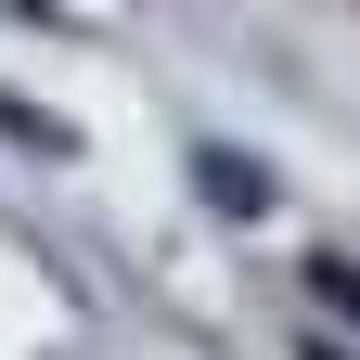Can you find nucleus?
I'll return each instance as SVG.
<instances>
[{
    "label": "nucleus",
    "mask_w": 360,
    "mask_h": 360,
    "mask_svg": "<svg viewBox=\"0 0 360 360\" xmlns=\"http://www.w3.org/2000/svg\"><path fill=\"white\" fill-rule=\"evenodd\" d=\"M309 283H322V296L347 309V322H360V257H309Z\"/></svg>",
    "instance_id": "nucleus-3"
},
{
    "label": "nucleus",
    "mask_w": 360,
    "mask_h": 360,
    "mask_svg": "<svg viewBox=\"0 0 360 360\" xmlns=\"http://www.w3.org/2000/svg\"><path fill=\"white\" fill-rule=\"evenodd\" d=\"M0 129H13L26 155H77V142H65V116H39V103H0Z\"/></svg>",
    "instance_id": "nucleus-1"
},
{
    "label": "nucleus",
    "mask_w": 360,
    "mask_h": 360,
    "mask_svg": "<svg viewBox=\"0 0 360 360\" xmlns=\"http://www.w3.org/2000/svg\"><path fill=\"white\" fill-rule=\"evenodd\" d=\"M193 180H206L219 206H257V167H232V155H193Z\"/></svg>",
    "instance_id": "nucleus-2"
},
{
    "label": "nucleus",
    "mask_w": 360,
    "mask_h": 360,
    "mask_svg": "<svg viewBox=\"0 0 360 360\" xmlns=\"http://www.w3.org/2000/svg\"><path fill=\"white\" fill-rule=\"evenodd\" d=\"M309 360H347V347H335V335H309Z\"/></svg>",
    "instance_id": "nucleus-4"
}]
</instances>
